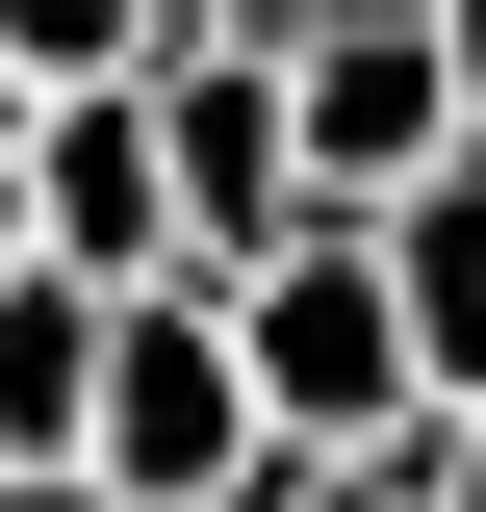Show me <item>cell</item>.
<instances>
[{
    "label": "cell",
    "instance_id": "14",
    "mask_svg": "<svg viewBox=\"0 0 486 512\" xmlns=\"http://www.w3.org/2000/svg\"><path fill=\"white\" fill-rule=\"evenodd\" d=\"M0 512H103V487H77V461H0Z\"/></svg>",
    "mask_w": 486,
    "mask_h": 512
},
{
    "label": "cell",
    "instance_id": "13",
    "mask_svg": "<svg viewBox=\"0 0 486 512\" xmlns=\"http://www.w3.org/2000/svg\"><path fill=\"white\" fill-rule=\"evenodd\" d=\"M0 282H26V103H0Z\"/></svg>",
    "mask_w": 486,
    "mask_h": 512
},
{
    "label": "cell",
    "instance_id": "2",
    "mask_svg": "<svg viewBox=\"0 0 486 512\" xmlns=\"http://www.w3.org/2000/svg\"><path fill=\"white\" fill-rule=\"evenodd\" d=\"M231 359H256V436H282V461H384V436H435L410 308H384V231H359V205H307V231L231 282Z\"/></svg>",
    "mask_w": 486,
    "mask_h": 512
},
{
    "label": "cell",
    "instance_id": "12",
    "mask_svg": "<svg viewBox=\"0 0 486 512\" xmlns=\"http://www.w3.org/2000/svg\"><path fill=\"white\" fill-rule=\"evenodd\" d=\"M435 512H486V410H435Z\"/></svg>",
    "mask_w": 486,
    "mask_h": 512
},
{
    "label": "cell",
    "instance_id": "9",
    "mask_svg": "<svg viewBox=\"0 0 486 512\" xmlns=\"http://www.w3.org/2000/svg\"><path fill=\"white\" fill-rule=\"evenodd\" d=\"M282 512H435V436H384V461H282Z\"/></svg>",
    "mask_w": 486,
    "mask_h": 512
},
{
    "label": "cell",
    "instance_id": "5",
    "mask_svg": "<svg viewBox=\"0 0 486 512\" xmlns=\"http://www.w3.org/2000/svg\"><path fill=\"white\" fill-rule=\"evenodd\" d=\"M154 154H180V282H256L307 231V128H282V52H154Z\"/></svg>",
    "mask_w": 486,
    "mask_h": 512
},
{
    "label": "cell",
    "instance_id": "6",
    "mask_svg": "<svg viewBox=\"0 0 486 512\" xmlns=\"http://www.w3.org/2000/svg\"><path fill=\"white\" fill-rule=\"evenodd\" d=\"M359 231H384V308H410V384L486 410V154H435V180L359 205Z\"/></svg>",
    "mask_w": 486,
    "mask_h": 512
},
{
    "label": "cell",
    "instance_id": "1",
    "mask_svg": "<svg viewBox=\"0 0 486 512\" xmlns=\"http://www.w3.org/2000/svg\"><path fill=\"white\" fill-rule=\"evenodd\" d=\"M77 487H103V512H282V436H256V359H231V282H128V308H103Z\"/></svg>",
    "mask_w": 486,
    "mask_h": 512
},
{
    "label": "cell",
    "instance_id": "7",
    "mask_svg": "<svg viewBox=\"0 0 486 512\" xmlns=\"http://www.w3.org/2000/svg\"><path fill=\"white\" fill-rule=\"evenodd\" d=\"M77 410H103V282H0V461H77Z\"/></svg>",
    "mask_w": 486,
    "mask_h": 512
},
{
    "label": "cell",
    "instance_id": "8",
    "mask_svg": "<svg viewBox=\"0 0 486 512\" xmlns=\"http://www.w3.org/2000/svg\"><path fill=\"white\" fill-rule=\"evenodd\" d=\"M180 0H0V103H77V77H154Z\"/></svg>",
    "mask_w": 486,
    "mask_h": 512
},
{
    "label": "cell",
    "instance_id": "3",
    "mask_svg": "<svg viewBox=\"0 0 486 512\" xmlns=\"http://www.w3.org/2000/svg\"><path fill=\"white\" fill-rule=\"evenodd\" d=\"M282 128H307V205H410L435 154H461L435 0H307V26H282Z\"/></svg>",
    "mask_w": 486,
    "mask_h": 512
},
{
    "label": "cell",
    "instance_id": "11",
    "mask_svg": "<svg viewBox=\"0 0 486 512\" xmlns=\"http://www.w3.org/2000/svg\"><path fill=\"white\" fill-rule=\"evenodd\" d=\"M435 52H461V154H486V0H435Z\"/></svg>",
    "mask_w": 486,
    "mask_h": 512
},
{
    "label": "cell",
    "instance_id": "4",
    "mask_svg": "<svg viewBox=\"0 0 486 512\" xmlns=\"http://www.w3.org/2000/svg\"><path fill=\"white\" fill-rule=\"evenodd\" d=\"M26 256L52 282H180V154H154V77H77V103H26Z\"/></svg>",
    "mask_w": 486,
    "mask_h": 512
},
{
    "label": "cell",
    "instance_id": "10",
    "mask_svg": "<svg viewBox=\"0 0 486 512\" xmlns=\"http://www.w3.org/2000/svg\"><path fill=\"white\" fill-rule=\"evenodd\" d=\"M282 26H307V0H180V52H282Z\"/></svg>",
    "mask_w": 486,
    "mask_h": 512
}]
</instances>
